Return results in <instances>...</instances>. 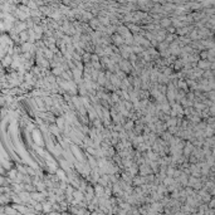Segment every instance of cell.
Returning <instances> with one entry per match:
<instances>
[{
	"mask_svg": "<svg viewBox=\"0 0 215 215\" xmlns=\"http://www.w3.org/2000/svg\"><path fill=\"white\" fill-rule=\"evenodd\" d=\"M135 126H136L135 121H132V120H128L127 122L124 123V126H123V130H124V131H133Z\"/></svg>",
	"mask_w": 215,
	"mask_h": 215,
	"instance_id": "4",
	"label": "cell"
},
{
	"mask_svg": "<svg viewBox=\"0 0 215 215\" xmlns=\"http://www.w3.org/2000/svg\"><path fill=\"white\" fill-rule=\"evenodd\" d=\"M118 66L121 68V71H123L126 74H130V73H132V71H133V67H132V64L128 59H123Z\"/></svg>",
	"mask_w": 215,
	"mask_h": 215,
	"instance_id": "1",
	"label": "cell"
},
{
	"mask_svg": "<svg viewBox=\"0 0 215 215\" xmlns=\"http://www.w3.org/2000/svg\"><path fill=\"white\" fill-rule=\"evenodd\" d=\"M112 40H113V45H115V47L122 48L123 45H126V44H124V38L121 37L120 34H117V33L112 37Z\"/></svg>",
	"mask_w": 215,
	"mask_h": 215,
	"instance_id": "2",
	"label": "cell"
},
{
	"mask_svg": "<svg viewBox=\"0 0 215 215\" xmlns=\"http://www.w3.org/2000/svg\"><path fill=\"white\" fill-rule=\"evenodd\" d=\"M49 131H50V135H54L57 137H59L60 133H62L60 128L57 126V124H50V126H49Z\"/></svg>",
	"mask_w": 215,
	"mask_h": 215,
	"instance_id": "3",
	"label": "cell"
},
{
	"mask_svg": "<svg viewBox=\"0 0 215 215\" xmlns=\"http://www.w3.org/2000/svg\"><path fill=\"white\" fill-rule=\"evenodd\" d=\"M19 35H20V44H24V43H28V41H29V33H28V30L21 32Z\"/></svg>",
	"mask_w": 215,
	"mask_h": 215,
	"instance_id": "5",
	"label": "cell"
},
{
	"mask_svg": "<svg viewBox=\"0 0 215 215\" xmlns=\"http://www.w3.org/2000/svg\"><path fill=\"white\" fill-rule=\"evenodd\" d=\"M166 30H167V33H175V26H170V28L169 29H166Z\"/></svg>",
	"mask_w": 215,
	"mask_h": 215,
	"instance_id": "8",
	"label": "cell"
},
{
	"mask_svg": "<svg viewBox=\"0 0 215 215\" xmlns=\"http://www.w3.org/2000/svg\"><path fill=\"white\" fill-rule=\"evenodd\" d=\"M57 126H58L60 128V131H63V130H66V127H64V123H66V118L62 116V117H57Z\"/></svg>",
	"mask_w": 215,
	"mask_h": 215,
	"instance_id": "7",
	"label": "cell"
},
{
	"mask_svg": "<svg viewBox=\"0 0 215 215\" xmlns=\"http://www.w3.org/2000/svg\"><path fill=\"white\" fill-rule=\"evenodd\" d=\"M171 24H172V20H171V19H167V18L161 19V28L169 29L170 26H171Z\"/></svg>",
	"mask_w": 215,
	"mask_h": 215,
	"instance_id": "6",
	"label": "cell"
}]
</instances>
